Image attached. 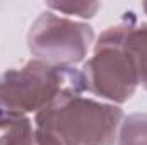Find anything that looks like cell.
<instances>
[{
	"label": "cell",
	"mask_w": 147,
	"mask_h": 145,
	"mask_svg": "<svg viewBox=\"0 0 147 145\" xmlns=\"http://www.w3.org/2000/svg\"><path fill=\"white\" fill-rule=\"evenodd\" d=\"M121 121L116 104L69 91L36 113L34 132L38 145H115Z\"/></svg>",
	"instance_id": "6da1fadb"
},
{
	"label": "cell",
	"mask_w": 147,
	"mask_h": 145,
	"mask_svg": "<svg viewBox=\"0 0 147 145\" xmlns=\"http://www.w3.org/2000/svg\"><path fill=\"white\" fill-rule=\"evenodd\" d=\"M69 91L84 92L82 73L34 58L0 75V108L21 114L38 113Z\"/></svg>",
	"instance_id": "7a4b0ae2"
},
{
	"label": "cell",
	"mask_w": 147,
	"mask_h": 145,
	"mask_svg": "<svg viewBox=\"0 0 147 145\" xmlns=\"http://www.w3.org/2000/svg\"><path fill=\"white\" fill-rule=\"evenodd\" d=\"M127 22L111 26L98 38L92 56L84 63V91L110 101L111 104L127 103L139 87L134 60L125 48Z\"/></svg>",
	"instance_id": "3957f363"
},
{
	"label": "cell",
	"mask_w": 147,
	"mask_h": 145,
	"mask_svg": "<svg viewBox=\"0 0 147 145\" xmlns=\"http://www.w3.org/2000/svg\"><path fill=\"white\" fill-rule=\"evenodd\" d=\"M94 31L86 22L45 10L28 33V46L36 60L57 67H74L86 60Z\"/></svg>",
	"instance_id": "277c9868"
},
{
	"label": "cell",
	"mask_w": 147,
	"mask_h": 145,
	"mask_svg": "<svg viewBox=\"0 0 147 145\" xmlns=\"http://www.w3.org/2000/svg\"><path fill=\"white\" fill-rule=\"evenodd\" d=\"M0 145H38L34 123L26 114L0 109Z\"/></svg>",
	"instance_id": "5b68a950"
},
{
	"label": "cell",
	"mask_w": 147,
	"mask_h": 145,
	"mask_svg": "<svg viewBox=\"0 0 147 145\" xmlns=\"http://www.w3.org/2000/svg\"><path fill=\"white\" fill-rule=\"evenodd\" d=\"M125 48L134 60L139 84L147 89V22L137 24L135 21H127Z\"/></svg>",
	"instance_id": "8992f818"
},
{
	"label": "cell",
	"mask_w": 147,
	"mask_h": 145,
	"mask_svg": "<svg viewBox=\"0 0 147 145\" xmlns=\"http://www.w3.org/2000/svg\"><path fill=\"white\" fill-rule=\"evenodd\" d=\"M118 145H147V113L130 114L121 121Z\"/></svg>",
	"instance_id": "52a82bcc"
},
{
	"label": "cell",
	"mask_w": 147,
	"mask_h": 145,
	"mask_svg": "<svg viewBox=\"0 0 147 145\" xmlns=\"http://www.w3.org/2000/svg\"><path fill=\"white\" fill-rule=\"evenodd\" d=\"M46 7L55 12H63L67 15H77L80 19H89L98 12L99 3L98 2H48Z\"/></svg>",
	"instance_id": "ba28073f"
},
{
	"label": "cell",
	"mask_w": 147,
	"mask_h": 145,
	"mask_svg": "<svg viewBox=\"0 0 147 145\" xmlns=\"http://www.w3.org/2000/svg\"><path fill=\"white\" fill-rule=\"evenodd\" d=\"M142 7H144V10H146V14H147V2H144V3H142Z\"/></svg>",
	"instance_id": "9c48e42d"
}]
</instances>
